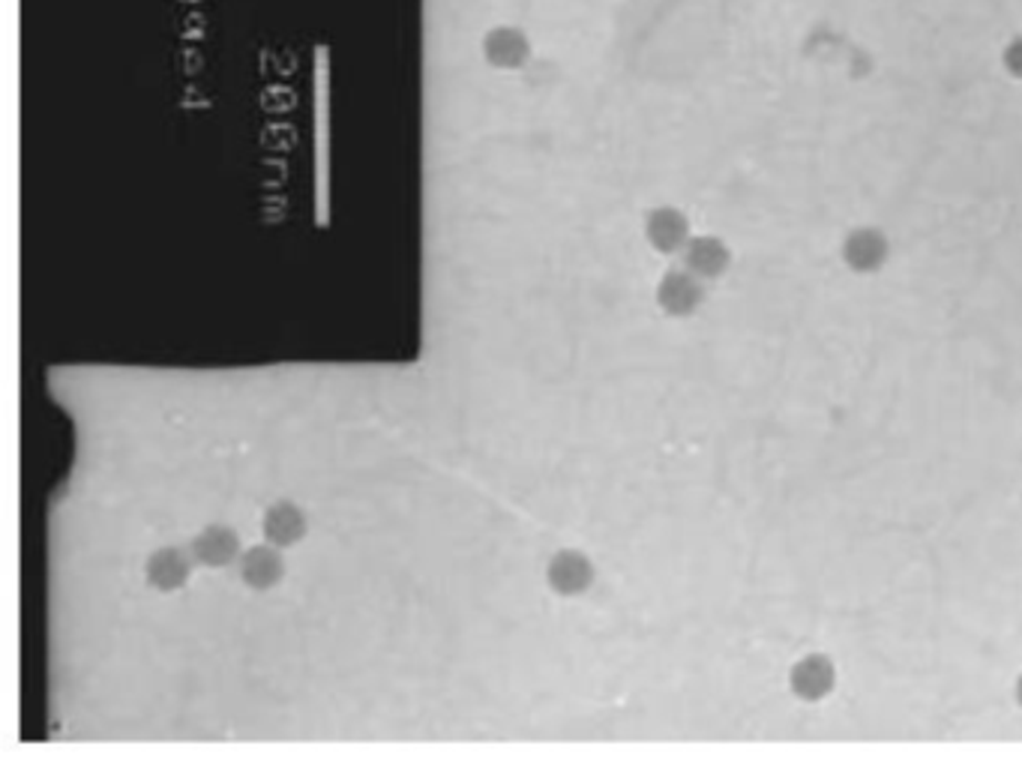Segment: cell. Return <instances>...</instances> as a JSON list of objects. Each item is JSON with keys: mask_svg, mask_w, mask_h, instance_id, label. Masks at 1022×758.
I'll use <instances>...</instances> for the list:
<instances>
[{"mask_svg": "<svg viewBox=\"0 0 1022 758\" xmlns=\"http://www.w3.org/2000/svg\"><path fill=\"white\" fill-rule=\"evenodd\" d=\"M483 58L495 70H522L531 61V40L519 28H492L483 37Z\"/></svg>", "mask_w": 1022, "mask_h": 758, "instance_id": "cell-1", "label": "cell"}, {"mask_svg": "<svg viewBox=\"0 0 1022 758\" xmlns=\"http://www.w3.org/2000/svg\"><path fill=\"white\" fill-rule=\"evenodd\" d=\"M702 297H705V288H702V279L696 274H689L687 267H681V270H668L663 279H660L657 288V304L663 306V313L668 315H693L702 304Z\"/></svg>", "mask_w": 1022, "mask_h": 758, "instance_id": "cell-2", "label": "cell"}, {"mask_svg": "<svg viewBox=\"0 0 1022 758\" xmlns=\"http://www.w3.org/2000/svg\"><path fill=\"white\" fill-rule=\"evenodd\" d=\"M594 582V564L582 552H558L549 561V585L561 597H576Z\"/></svg>", "mask_w": 1022, "mask_h": 758, "instance_id": "cell-3", "label": "cell"}, {"mask_svg": "<svg viewBox=\"0 0 1022 758\" xmlns=\"http://www.w3.org/2000/svg\"><path fill=\"white\" fill-rule=\"evenodd\" d=\"M645 234H648V243L657 253H684V246L689 243L687 216L675 207H657V211L648 213Z\"/></svg>", "mask_w": 1022, "mask_h": 758, "instance_id": "cell-4", "label": "cell"}, {"mask_svg": "<svg viewBox=\"0 0 1022 758\" xmlns=\"http://www.w3.org/2000/svg\"><path fill=\"white\" fill-rule=\"evenodd\" d=\"M842 255H846V264H849L851 270L872 274V270H879L881 264H885V258H888V240H885V234L876 232V228H858V232H851L849 237H846Z\"/></svg>", "mask_w": 1022, "mask_h": 758, "instance_id": "cell-5", "label": "cell"}, {"mask_svg": "<svg viewBox=\"0 0 1022 758\" xmlns=\"http://www.w3.org/2000/svg\"><path fill=\"white\" fill-rule=\"evenodd\" d=\"M729 249L726 243L717 237H689V243L684 246V267L689 274H696L698 279H714V276L726 274L729 267Z\"/></svg>", "mask_w": 1022, "mask_h": 758, "instance_id": "cell-6", "label": "cell"}, {"mask_svg": "<svg viewBox=\"0 0 1022 758\" xmlns=\"http://www.w3.org/2000/svg\"><path fill=\"white\" fill-rule=\"evenodd\" d=\"M306 522L304 510L297 504H274L267 513H264V536L274 543V546H294L297 540H304L306 536Z\"/></svg>", "mask_w": 1022, "mask_h": 758, "instance_id": "cell-7", "label": "cell"}, {"mask_svg": "<svg viewBox=\"0 0 1022 758\" xmlns=\"http://www.w3.org/2000/svg\"><path fill=\"white\" fill-rule=\"evenodd\" d=\"M241 576L255 591H267L285 576L283 555L270 546H255L241 557Z\"/></svg>", "mask_w": 1022, "mask_h": 758, "instance_id": "cell-8", "label": "cell"}, {"mask_svg": "<svg viewBox=\"0 0 1022 758\" xmlns=\"http://www.w3.org/2000/svg\"><path fill=\"white\" fill-rule=\"evenodd\" d=\"M193 555L207 566H225L241 555V540L232 527H204L202 534L193 540Z\"/></svg>", "mask_w": 1022, "mask_h": 758, "instance_id": "cell-9", "label": "cell"}, {"mask_svg": "<svg viewBox=\"0 0 1022 758\" xmlns=\"http://www.w3.org/2000/svg\"><path fill=\"white\" fill-rule=\"evenodd\" d=\"M193 573V561L181 549H163L147 561V582L160 591H177Z\"/></svg>", "mask_w": 1022, "mask_h": 758, "instance_id": "cell-10", "label": "cell"}, {"mask_svg": "<svg viewBox=\"0 0 1022 758\" xmlns=\"http://www.w3.org/2000/svg\"><path fill=\"white\" fill-rule=\"evenodd\" d=\"M791 687L800 698H821L828 696L834 687V666L830 659L813 654V657L800 659L795 672H791Z\"/></svg>", "mask_w": 1022, "mask_h": 758, "instance_id": "cell-11", "label": "cell"}, {"mask_svg": "<svg viewBox=\"0 0 1022 758\" xmlns=\"http://www.w3.org/2000/svg\"><path fill=\"white\" fill-rule=\"evenodd\" d=\"M1004 66L1011 75H1020L1022 79V37L1011 40V45L1004 49Z\"/></svg>", "mask_w": 1022, "mask_h": 758, "instance_id": "cell-12", "label": "cell"}, {"mask_svg": "<svg viewBox=\"0 0 1022 758\" xmlns=\"http://www.w3.org/2000/svg\"><path fill=\"white\" fill-rule=\"evenodd\" d=\"M1016 693H1020V701H1022V678H1020V687H1016Z\"/></svg>", "mask_w": 1022, "mask_h": 758, "instance_id": "cell-13", "label": "cell"}]
</instances>
